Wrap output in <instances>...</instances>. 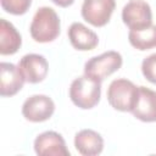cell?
<instances>
[{"label":"cell","mask_w":156,"mask_h":156,"mask_svg":"<svg viewBox=\"0 0 156 156\" xmlns=\"http://www.w3.org/2000/svg\"><path fill=\"white\" fill-rule=\"evenodd\" d=\"M61 30V21L58 15L52 7L41 6L39 7L30 22L29 33L37 43H50L54 41Z\"/></svg>","instance_id":"cell-1"},{"label":"cell","mask_w":156,"mask_h":156,"mask_svg":"<svg viewBox=\"0 0 156 156\" xmlns=\"http://www.w3.org/2000/svg\"><path fill=\"white\" fill-rule=\"evenodd\" d=\"M71 101L82 110L95 107L101 98V82L83 74L72 80L69 85Z\"/></svg>","instance_id":"cell-2"},{"label":"cell","mask_w":156,"mask_h":156,"mask_svg":"<svg viewBox=\"0 0 156 156\" xmlns=\"http://www.w3.org/2000/svg\"><path fill=\"white\" fill-rule=\"evenodd\" d=\"M123 57L118 51L108 50L98 56L90 57L84 63V74L102 82L106 77L111 76L122 67Z\"/></svg>","instance_id":"cell-3"},{"label":"cell","mask_w":156,"mask_h":156,"mask_svg":"<svg viewBox=\"0 0 156 156\" xmlns=\"http://www.w3.org/2000/svg\"><path fill=\"white\" fill-rule=\"evenodd\" d=\"M138 87L127 78L113 79L107 88V101L117 111L130 112L136 98Z\"/></svg>","instance_id":"cell-4"},{"label":"cell","mask_w":156,"mask_h":156,"mask_svg":"<svg viewBox=\"0 0 156 156\" xmlns=\"http://www.w3.org/2000/svg\"><path fill=\"white\" fill-rule=\"evenodd\" d=\"M55 112L54 100L44 94H34L27 98L22 105V116L33 123L45 122Z\"/></svg>","instance_id":"cell-5"},{"label":"cell","mask_w":156,"mask_h":156,"mask_svg":"<svg viewBox=\"0 0 156 156\" xmlns=\"http://www.w3.org/2000/svg\"><path fill=\"white\" fill-rule=\"evenodd\" d=\"M123 23L133 30H139L152 24V11L145 0H129L122 9Z\"/></svg>","instance_id":"cell-6"},{"label":"cell","mask_w":156,"mask_h":156,"mask_svg":"<svg viewBox=\"0 0 156 156\" xmlns=\"http://www.w3.org/2000/svg\"><path fill=\"white\" fill-rule=\"evenodd\" d=\"M116 7L115 0H84L82 4V17L94 27H104Z\"/></svg>","instance_id":"cell-7"},{"label":"cell","mask_w":156,"mask_h":156,"mask_svg":"<svg viewBox=\"0 0 156 156\" xmlns=\"http://www.w3.org/2000/svg\"><path fill=\"white\" fill-rule=\"evenodd\" d=\"M34 151L39 156H69L62 135L55 130H46L34 139Z\"/></svg>","instance_id":"cell-8"},{"label":"cell","mask_w":156,"mask_h":156,"mask_svg":"<svg viewBox=\"0 0 156 156\" xmlns=\"http://www.w3.org/2000/svg\"><path fill=\"white\" fill-rule=\"evenodd\" d=\"M17 66L21 69L24 80L30 84L43 82L49 72L48 60L40 54H26L20 58Z\"/></svg>","instance_id":"cell-9"},{"label":"cell","mask_w":156,"mask_h":156,"mask_svg":"<svg viewBox=\"0 0 156 156\" xmlns=\"http://www.w3.org/2000/svg\"><path fill=\"white\" fill-rule=\"evenodd\" d=\"M130 113L141 122H156V91L144 85L138 87L136 98Z\"/></svg>","instance_id":"cell-10"},{"label":"cell","mask_w":156,"mask_h":156,"mask_svg":"<svg viewBox=\"0 0 156 156\" xmlns=\"http://www.w3.org/2000/svg\"><path fill=\"white\" fill-rule=\"evenodd\" d=\"M24 82L18 66L11 62L0 63V95L2 98L16 95L23 88Z\"/></svg>","instance_id":"cell-11"},{"label":"cell","mask_w":156,"mask_h":156,"mask_svg":"<svg viewBox=\"0 0 156 156\" xmlns=\"http://www.w3.org/2000/svg\"><path fill=\"white\" fill-rule=\"evenodd\" d=\"M67 35L71 45L79 51L93 50L99 44L98 34L80 22H73L67 30Z\"/></svg>","instance_id":"cell-12"},{"label":"cell","mask_w":156,"mask_h":156,"mask_svg":"<svg viewBox=\"0 0 156 156\" xmlns=\"http://www.w3.org/2000/svg\"><path fill=\"white\" fill-rule=\"evenodd\" d=\"M74 147L83 156H96L104 150V138L94 129H82L74 135Z\"/></svg>","instance_id":"cell-13"},{"label":"cell","mask_w":156,"mask_h":156,"mask_svg":"<svg viewBox=\"0 0 156 156\" xmlns=\"http://www.w3.org/2000/svg\"><path fill=\"white\" fill-rule=\"evenodd\" d=\"M22 45V37L16 27L5 18L0 20V54L13 55Z\"/></svg>","instance_id":"cell-14"},{"label":"cell","mask_w":156,"mask_h":156,"mask_svg":"<svg viewBox=\"0 0 156 156\" xmlns=\"http://www.w3.org/2000/svg\"><path fill=\"white\" fill-rule=\"evenodd\" d=\"M128 40L133 48L140 51L156 48V24H151L139 30L129 29Z\"/></svg>","instance_id":"cell-15"},{"label":"cell","mask_w":156,"mask_h":156,"mask_svg":"<svg viewBox=\"0 0 156 156\" xmlns=\"http://www.w3.org/2000/svg\"><path fill=\"white\" fill-rule=\"evenodd\" d=\"M0 4L2 10L6 11L7 13L20 16L24 15L29 10L32 0H0Z\"/></svg>","instance_id":"cell-16"},{"label":"cell","mask_w":156,"mask_h":156,"mask_svg":"<svg viewBox=\"0 0 156 156\" xmlns=\"http://www.w3.org/2000/svg\"><path fill=\"white\" fill-rule=\"evenodd\" d=\"M143 76L152 84H156V52L145 57L141 62Z\"/></svg>","instance_id":"cell-17"},{"label":"cell","mask_w":156,"mask_h":156,"mask_svg":"<svg viewBox=\"0 0 156 156\" xmlns=\"http://www.w3.org/2000/svg\"><path fill=\"white\" fill-rule=\"evenodd\" d=\"M51 1L60 7H68L74 2V0H51Z\"/></svg>","instance_id":"cell-18"}]
</instances>
